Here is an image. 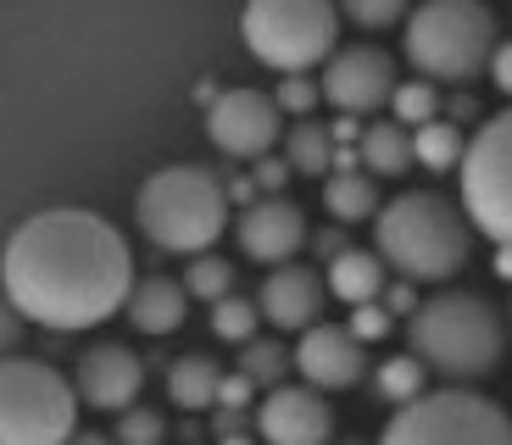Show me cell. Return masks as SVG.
<instances>
[{
  "label": "cell",
  "mask_w": 512,
  "mask_h": 445,
  "mask_svg": "<svg viewBox=\"0 0 512 445\" xmlns=\"http://www.w3.org/2000/svg\"><path fill=\"white\" fill-rule=\"evenodd\" d=\"M0 279H6V301L28 323L56 334H84L128 312V295L140 284L128 240L84 206H51L17 223Z\"/></svg>",
  "instance_id": "6da1fadb"
},
{
  "label": "cell",
  "mask_w": 512,
  "mask_h": 445,
  "mask_svg": "<svg viewBox=\"0 0 512 445\" xmlns=\"http://www.w3.org/2000/svg\"><path fill=\"white\" fill-rule=\"evenodd\" d=\"M474 217L440 190H401L373 217V251L412 284H451L474 256Z\"/></svg>",
  "instance_id": "7a4b0ae2"
},
{
  "label": "cell",
  "mask_w": 512,
  "mask_h": 445,
  "mask_svg": "<svg viewBox=\"0 0 512 445\" xmlns=\"http://www.w3.org/2000/svg\"><path fill=\"white\" fill-rule=\"evenodd\" d=\"M407 351L446 384H479L507 356V323L474 290H435L407 318Z\"/></svg>",
  "instance_id": "3957f363"
},
{
  "label": "cell",
  "mask_w": 512,
  "mask_h": 445,
  "mask_svg": "<svg viewBox=\"0 0 512 445\" xmlns=\"http://www.w3.org/2000/svg\"><path fill=\"white\" fill-rule=\"evenodd\" d=\"M229 184L201 162H167L134 195V223L167 256H206L229 229Z\"/></svg>",
  "instance_id": "277c9868"
},
{
  "label": "cell",
  "mask_w": 512,
  "mask_h": 445,
  "mask_svg": "<svg viewBox=\"0 0 512 445\" xmlns=\"http://www.w3.org/2000/svg\"><path fill=\"white\" fill-rule=\"evenodd\" d=\"M501 39L496 12L485 0H418L407 17V62L418 78L435 84H468L490 73Z\"/></svg>",
  "instance_id": "5b68a950"
},
{
  "label": "cell",
  "mask_w": 512,
  "mask_h": 445,
  "mask_svg": "<svg viewBox=\"0 0 512 445\" xmlns=\"http://www.w3.org/2000/svg\"><path fill=\"white\" fill-rule=\"evenodd\" d=\"M340 0H245L240 34L273 73H312L340 51Z\"/></svg>",
  "instance_id": "8992f818"
},
{
  "label": "cell",
  "mask_w": 512,
  "mask_h": 445,
  "mask_svg": "<svg viewBox=\"0 0 512 445\" xmlns=\"http://www.w3.org/2000/svg\"><path fill=\"white\" fill-rule=\"evenodd\" d=\"M78 384L39 356L0 368V445H67L78 434Z\"/></svg>",
  "instance_id": "52a82bcc"
},
{
  "label": "cell",
  "mask_w": 512,
  "mask_h": 445,
  "mask_svg": "<svg viewBox=\"0 0 512 445\" xmlns=\"http://www.w3.org/2000/svg\"><path fill=\"white\" fill-rule=\"evenodd\" d=\"M379 445H512V418L474 384H446L390 412Z\"/></svg>",
  "instance_id": "ba28073f"
},
{
  "label": "cell",
  "mask_w": 512,
  "mask_h": 445,
  "mask_svg": "<svg viewBox=\"0 0 512 445\" xmlns=\"http://www.w3.org/2000/svg\"><path fill=\"white\" fill-rule=\"evenodd\" d=\"M462 184V212L474 217V229L490 245L512 251V106L496 112L490 123H479V134L468 140V156L457 167Z\"/></svg>",
  "instance_id": "9c48e42d"
},
{
  "label": "cell",
  "mask_w": 512,
  "mask_h": 445,
  "mask_svg": "<svg viewBox=\"0 0 512 445\" xmlns=\"http://www.w3.org/2000/svg\"><path fill=\"white\" fill-rule=\"evenodd\" d=\"M206 134L229 162H262L290 128H284V106L262 89H218L206 101Z\"/></svg>",
  "instance_id": "30bf717a"
},
{
  "label": "cell",
  "mask_w": 512,
  "mask_h": 445,
  "mask_svg": "<svg viewBox=\"0 0 512 445\" xmlns=\"http://www.w3.org/2000/svg\"><path fill=\"white\" fill-rule=\"evenodd\" d=\"M396 89H401L396 56L379 51V45H340L323 62V101L346 117H368L379 106H390Z\"/></svg>",
  "instance_id": "8fae6325"
},
{
  "label": "cell",
  "mask_w": 512,
  "mask_h": 445,
  "mask_svg": "<svg viewBox=\"0 0 512 445\" xmlns=\"http://www.w3.org/2000/svg\"><path fill=\"white\" fill-rule=\"evenodd\" d=\"M256 434L268 445H334V407L312 384H279L256 401Z\"/></svg>",
  "instance_id": "7c38bea8"
},
{
  "label": "cell",
  "mask_w": 512,
  "mask_h": 445,
  "mask_svg": "<svg viewBox=\"0 0 512 445\" xmlns=\"http://www.w3.org/2000/svg\"><path fill=\"white\" fill-rule=\"evenodd\" d=\"M73 384H78V401L95 412H128L140 407V390H145V362L128 345L101 340L90 351H78L73 362Z\"/></svg>",
  "instance_id": "4fadbf2b"
},
{
  "label": "cell",
  "mask_w": 512,
  "mask_h": 445,
  "mask_svg": "<svg viewBox=\"0 0 512 445\" xmlns=\"http://www.w3.org/2000/svg\"><path fill=\"white\" fill-rule=\"evenodd\" d=\"M234 240L251 262L284 267L295 262V251L307 245V212L284 195H262L256 206H240V223H234Z\"/></svg>",
  "instance_id": "5bb4252c"
},
{
  "label": "cell",
  "mask_w": 512,
  "mask_h": 445,
  "mask_svg": "<svg viewBox=\"0 0 512 445\" xmlns=\"http://www.w3.org/2000/svg\"><path fill=\"white\" fill-rule=\"evenodd\" d=\"M368 368V356H362V340L351 323H312L295 345V373L312 384V390H351Z\"/></svg>",
  "instance_id": "9a60e30c"
},
{
  "label": "cell",
  "mask_w": 512,
  "mask_h": 445,
  "mask_svg": "<svg viewBox=\"0 0 512 445\" xmlns=\"http://www.w3.org/2000/svg\"><path fill=\"white\" fill-rule=\"evenodd\" d=\"M323 301H329V279H318V273L301 267V262L273 267L268 279H262V290H256L262 318L284 334H307L312 323H323Z\"/></svg>",
  "instance_id": "2e32d148"
},
{
  "label": "cell",
  "mask_w": 512,
  "mask_h": 445,
  "mask_svg": "<svg viewBox=\"0 0 512 445\" xmlns=\"http://www.w3.org/2000/svg\"><path fill=\"white\" fill-rule=\"evenodd\" d=\"M195 295L184 290L179 279H167V273H151V279L134 284V295H128V323L140 334H151V340H162V334L184 329V306H190Z\"/></svg>",
  "instance_id": "e0dca14e"
},
{
  "label": "cell",
  "mask_w": 512,
  "mask_h": 445,
  "mask_svg": "<svg viewBox=\"0 0 512 445\" xmlns=\"http://www.w3.org/2000/svg\"><path fill=\"white\" fill-rule=\"evenodd\" d=\"M223 379L229 373L218 368V356H206V351L173 356V368H167V401L179 412H212L223 395Z\"/></svg>",
  "instance_id": "ac0fdd59"
},
{
  "label": "cell",
  "mask_w": 512,
  "mask_h": 445,
  "mask_svg": "<svg viewBox=\"0 0 512 445\" xmlns=\"http://www.w3.org/2000/svg\"><path fill=\"white\" fill-rule=\"evenodd\" d=\"M384 290H390V262L379 251H340L329 262V295H340L346 306L384 301Z\"/></svg>",
  "instance_id": "d6986e66"
},
{
  "label": "cell",
  "mask_w": 512,
  "mask_h": 445,
  "mask_svg": "<svg viewBox=\"0 0 512 445\" xmlns=\"http://www.w3.org/2000/svg\"><path fill=\"white\" fill-rule=\"evenodd\" d=\"M323 212L334 223H373L384 212L379 201V178L368 167H340V173L323 178Z\"/></svg>",
  "instance_id": "ffe728a7"
},
{
  "label": "cell",
  "mask_w": 512,
  "mask_h": 445,
  "mask_svg": "<svg viewBox=\"0 0 512 445\" xmlns=\"http://www.w3.org/2000/svg\"><path fill=\"white\" fill-rule=\"evenodd\" d=\"M357 162L368 167L373 178H401L412 162H418V145H412V128L407 123H368L357 140Z\"/></svg>",
  "instance_id": "44dd1931"
},
{
  "label": "cell",
  "mask_w": 512,
  "mask_h": 445,
  "mask_svg": "<svg viewBox=\"0 0 512 445\" xmlns=\"http://www.w3.org/2000/svg\"><path fill=\"white\" fill-rule=\"evenodd\" d=\"M334 128L329 123H312V117H301V123H290V134H284V162L295 167L301 178H329L334 167H340V151H334Z\"/></svg>",
  "instance_id": "7402d4cb"
},
{
  "label": "cell",
  "mask_w": 512,
  "mask_h": 445,
  "mask_svg": "<svg viewBox=\"0 0 512 445\" xmlns=\"http://www.w3.org/2000/svg\"><path fill=\"white\" fill-rule=\"evenodd\" d=\"M468 140H474V134H462V128L446 123V117H435V123L412 128L418 167H429V173H451V167H462V156H468Z\"/></svg>",
  "instance_id": "603a6c76"
},
{
  "label": "cell",
  "mask_w": 512,
  "mask_h": 445,
  "mask_svg": "<svg viewBox=\"0 0 512 445\" xmlns=\"http://www.w3.org/2000/svg\"><path fill=\"white\" fill-rule=\"evenodd\" d=\"M423 384H429V368H423L412 351H407V356H384V368L373 373V390H379L384 401H396V407H407V401L429 395Z\"/></svg>",
  "instance_id": "cb8c5ba5"
},
{
  "label": "cell",
  "mask_w": 512,
  "mask_h": 445,
  "mask_svg": "<svg viewBox=\"0 0 512 445\" xmlns=\"http://www.w3.org/2000/svg\"><path fill=\"white\" fill-rule=\"evenodd\" d=\"M184 290H190L195 301H212V306L229 301L234 295V267L223 262V256H212V251L190 256V267H184Z\"/></svg>",
  "instance_id": "d4e9b609"
},
{
  "label": "cell",
  "mask_w": 512,
  "mask_h": 445,
  "mask_svg": "<svg viewBox=\"0 0 512 445\" xmlns=\"http://www.w3.org/2000/svg\"><path fill=\"white\" fill-rule=\"evenodd\" d=\"M390 112H396V123H407V128L435 123V117H440V84H435V78H407V84L396 89Z\"/></svg>",
  "instance_id": "484cf974"
},
{
  "label": "cell",
  "mask_w": 512,
  "mask_h": 445,
  "mask_svg": "<svg viewBox=\"0 0 512 445\" xmlns=\"http://www.w3.org/2000/svg\"><path fill=\"white\" fill-rule=\"evenodd\" d=\"M256 323H268L256 301L229 295V301L212 306V334H218V340H229V345H251V340H256Z\"/></svg>",
  "instance_id": "4316f807"
},
{
  "label": "cell",
  "mask_w": 512,
  "mask_h": 445,
  "mask_svg": "<svg viewBox=\"0 0 512 445\" xmlns=\"http://www.w3.org/2000/svg\"><path fill=\"white\" fill-rule=\"evenodd\" d=\"M295 362V351H284L279 340H251L245 345V356H240V373L251 384H268V390H279V373Z\"/></svg>",
  "instance_id": "83f0119b"
},
{
  "label": "cell",
  "mask_w": 512,
  "mask_h": 445,
  "mask_svg": "<svg viewBox=\"0 0 512 445\" xmlns=\"http://www.w3.org/2000/svg\"><path fill=\"white\" fill-rule=\"evenodd\" d=\"M112 440L117 445H167V418L156 407H128V412H117Z\"/></svg>",
  "instance_id": "f1b7e54d"
},
{
  "label": "cell",
  "mask_w": 512,
  "mask_h": 445,
  "mask_svg": "<svg viewBox=\"0 0 512 445\" xmlns=\"http://www.w3.org/2000/svg\"><path fill=\"white\" fill-rule=\"evenodd\" d=\"M340 12H346V23L368 28V34H379V28H396L407 12V0H340Z\"/></svg>",
  "instance_id": "f546056e"
},
{
  "label": "cell",
  "mask_w": 512,
  "mask_h": 445,
  "mask_svg": "<svg viewBox=\"0 0 512 445\" xmlns=\"http://www.w3.org/2000/svg\"><path fill=\"white\" fill-rule=\"evenodd\" d=\"M273 101L284 106V117H295V123H301V117H312V112H318L323 84H312L307 73H284V84L273 89Z\"/></svg>",
  "instance_id": "4dcf8cb0"
},
{
  "label": "cell",
  "mask_w": 512,
  "mask_h": 445,
  "mask_svg": "<svg viewBox=\"0 0 512 445\" xmlns=\"http://www.w3.org/2000/svg\"><path fill=\"white\" fill-rule=\"evenodd\" d=\"M390 318H396V312H390L384 301H368V306L351 312V329H357L362 345H368V340H384V334H390Z\"/></svg>",
  "instance_id": "1f68e13d"
},
{
  "label": "cell",
  "mask_w": 512,
  "mask_h": 445,
  "mask_svg": "<svg viewBox=\"0 0 512 445\" xmlns=\"http://www.w3.org/2000/svg\"><path fill=\"white\" fill-rule=\"evenodd\" d=\"M251 178H256V190L262 195H284V184L295 178V167L284 162V156H262V162L251 167Z\"/></svg>",
  "instance_id": "d6a6232c"
},
{
  "label": "cell",
  "mask_w": 512,
  "mask_h": 445,
  "mask_svg": "<svg viewBox=\"0 0 512 445\" xmlns=\"http://www.w3.org/2000/svg\"><path fill=\"white\" fill-rule=\"evenodd\" d=\"M251 390H256V384L245 379V373H234V379H223V395H218V407H251Z\"/></svg>",
  "instance_id": "836d02e7"
},
{
  "label": "cell",
  "mask_w": 512,
  "mask_h": 445,
  "mask_svg": "<svg viewBox=\"0 0 512 445\" xmlns=\"http://www.w3.org/2000/svg\"><path fill=\"white\" fill-rule=\"evenodd\" d=\"M490 78H496V89L512 101V39H501V51H496V62H490Z\"/></svg>",
  "instance_id": "e575fe53"
},
{
  "label": "cell",
  "mask_w": 512,
  "mask_h": 445,
  "mask_svg": "<svg viewBox=\"0 0 512 445\" xmlns=\"http://www.w3.org/2000/svg\"><path fill=\"white\" fill-rule=\"evenodd\" d=\"M384 306H390V312H401V318H412V312H418V295H412V279H401L396 290H384Z\"/></svg>",
  "instance_id": "d590c367"
},
{
  "label": "cell",
  "mask_w": 512,
  "mask_h": 445,
  "mask_svg": "<svg viewBox=\"0 0 512 445\" xmlns=\"http://www.w3.org/2000/svg\"><path fill=\"white\" fill-rule=\"evenodd\" d=\"M212 429L229 440V434H245V407H218V418H212Z\"/></svg>",
  "instance_id": "8d00e7d4"
},
{
  "label": "cell",
  "mask_w": 512,
  "mask_h": 445,
  "mask_svg": "<svg viewBox=\"0 0 512 445\" xmlns=\"http://www.w3.org/2000/svg\"><path fill=\"white\" fill-rule=\"evenodd\" d=\"M23 312H17V306L12 301H6V318H0V340H6V345H17V340H23Z\"/></svg>",
  "instance_id": "74e56055"
},
{
  "label": "cell",
  "mask_w": 512,
  "mask_h": 445,
  "mask_svg": "<svg viewBox=\"0 0 512 445\" xmlns=\"http://www.w3.org/2000/svg\"><path fill=\"white\" fill-rule=\"evenodd\" d=\"M67 445H117V440H112V434H95V429H78Z\"/></svg>",
  "instance_id": "f35d334b"
},
{
  "label": "cell",
  "mask_w": 512,
  "mask_h": 445,
  "mask_svg": "<svg viewBox=\"0 0 512 445\" xmlns=\"http://www.w3.org/2000/svg\"><path fill=\"white\" fill-rule=\"evenodd\" d=\"M223 445H256V440H251V434H229Z\"/></svg>",
  "instance_id": "ab89813d"
},
{
  "label": "cell",
  "mask_w": 512,
  "mask_h": 445,
  "mask_svg": "<svg viewBox=\"0 0 512 445\" xmlns=\"http://www.w3.org/2000/svg\"><path fill=\"white\" fill-rule=\"evenodd\" d=\"M340 445H362V440H340Z\"/></svg>",
  "instance_id": "60d3db41"
},
{
  "label": "cell",
  "mask_w": 512,
  "mask_h": 445,
  "mask_svg": "<svg viewBox=\"0 0 512 445\" xmlns=\"http://www.w3.org/2000/svg\"><path fill=\"white\" fill-rule=\"evenodd\" d=\"M507 312H512V306H507Z\"/></svg>",
  "instance_id": "b9f144b4"
}]
</instances>
